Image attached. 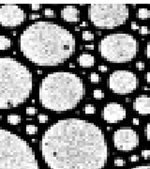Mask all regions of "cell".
I'll list each match as a JSON object with an SVG mask.
<instances>
[{
    "label": "cell",
    "mask_w": 150,
    "mask_h": 169,
    "mask_svg": "<svg viewBox=\"0 0 150 169\" xmlns=\"http://www.w3.org/2000/svg\"><path fill=\"white\" fill-rule=\"evenodd\" d=\"M131 29H133V30H137V29H139L138 24H137L135 22H132V23H131Z\"/></svg>",
    "instance_id": "cell-34"
},
{
    "label": "cell",
    "mask_w": 150,
    "mask_h": 169,
    "mask_svg": "<svg viewBox=\"0 0 150 169\" xmlns=\"http://www.w3.org/2000/svg\"><path fill=\"white\" fill-rule=\"evenodd\" d=\"M142 155H143V157L145 158V159H148L150 157V150H143V152H142Z\"/></svg>",
    "instance_id": "cell-30"
},
{
    "label": "cell",
    "mask_w": 150,
    "mask_h": 169,
    "mask_svg": "<svg viewBox=\"0 0 150 169\" xmlns=\"http://www.w3.org/2000/svg\"><path fill=\"white\" fill-rule=\"evenodd\" d=\"M85 112L86 113V114H88V115L95 114L96 108H95V106L92 105V104H86L85 107Z\"/></svg>",
    "instance_id": "cell-21"
},
{
    "label": "cell",
    "mask_w": 150,
    "mask_h": 169,
    "mask_svg": "<svg viewBox=\"0 0 150 169\" xmlns=\"http://www.w3.org/2000/svg\"><path fill=\"white\" fill-rule=\"evenodd\" d=\"M85 94V84L77 74L57 72L43 78L39 96L44 108L54 112H65L76 107Z\"/></svg>",
    "instance_id": "cell-3"
},
{
    "label": "cell",
    "mask_w": 150,
    "mask_h": 169,
    "mask_svg": "<svg viewBox=\"0 0 150 169\" xmlns=\"http://www.w3.org/2000/svg\"><path fill=\"white\" fill-rule=\"evenodd\" d=\"M24 20V10L17 5H3L0 7V24L3 27H14Z\"/></svg>",
    "instance_id": "cell-10"
},
{
    "label": "cell",
    "mask_w": 150,
    "mask_h": 169,
    "mask_svg": "<svg viewBox=\"0 0 150 169\" xmlns=\"http://www.w3.org/2000/svg\"><path fill=\"white\" fill-rule=\"evenodd\" d=\"M83 40L85 41H93L94 40V34L88 30H85L83 32Z\"/></svg>",
    "instance_id": "cell-18"
},
{
    "label": "cell",
    "mask_w": 150,
    "mask_h": 169,
    "mask_svg": "<svg viewBox=\"0 0 150 169\" xmlns=\"http://www.w3.org/2000/svg\"><path fill=\"white\" fill-rule=\"evenodd\" d=\"M90 81L92 83H99V81H101V77L99 76V74L95 73V72H92L90 74Z\"/></svg>",
    "instance_id": "cell-22"
},
{
    "label": "cell",
    "mask_w": 150,
    "mask_h": 169,
    "mask_svg": "<svg viewBox=\"0 0 150 169\" xmlns=\"http://www.w3.org/2000/svg\"><path fill=\"white\" fill-rule=\"evenodd\" d=\"M139 120H138V118H133V124L134 125H139Z\"/></svg>",
    "instance_id": "cell-40"
},
{
    "label": "cell",
    "mask_w": 150,
    "mask_h": 169,
    "mask_svg": "<svg viewBox=\"0 0 150 169\" xmlns=\"http://www.w3.org/2000/svg\"><path fill=\"white\" fill-rule=\"evenodd\" d=\"M115 166H124L125 165V160L121 158H116L115 160Z\"/></svg>",
    "instance_id": "cell-24"
},
{
    "label": "cell",
    "mask_w": 150,
    "mask_h": 169,
    "mask_svg": "<svg viewBox=\"0 0 150 169\" xmlns=\"http://www.w3.org/2000/svg\"><path fill=\"white\" fill-rule=\"evenodd\" d=\"M137 16H138V18L145 20V19H147L150 17V10L146 8L139 9L138 12H137Z\"/></svg>",
    "instance_id": "cell-16"
},
{
    "label": "cell",
    "mask_w": 150,
    "mask_h": 169,
    "mask_svg": "<svg viewBox=\"0 0 150 169\" xmlns=\"http://www.w3.org/2000/svg\"><path fill=\"white\" fill-rule=\"evenodd\" d=\"M109 89L115 94L126 95L132 93L138 86V78L129 71L119 70L110 74L108 79Z\"/></svg>",
    "instance_id": "cell-8"
},
{
    "label": "cell",
    "mask_w": 150,
    "mask_h": 169,
    "mask_svg": "<svg viewBox=\"0 0 150 169\" xmlns=\"http://www.w3.org/2000/svg\"><path fill=\"white\" fill-rule=\"evenodd\" d=\"M32 73L18 60L0 58V109L17 107L29 98Z\"/></svg>",
    "instance_id": "cell-4"
},
{
    "label": "cell",
    "mask_w": 150,
    "mask_h": 169,
    "mask_svg": "<svg viewBox=\"0 0 150 169\" xmlns=\"http://www.w3.org/2000/svg\"><path fill=\"white\" fill-rule=\"evenodd\" d=\"M79 14L80 12L77 8L74 6H67L61 10V17L66 22L68 23H76L79 21Z\"/></svg>",
    "instance_id": "cell-13"
},
{
    "label": "cell",
    "mask_w": 150,
    "mask_h": 169,
    "mask_svg": "<svg viewBox=\"0 0 150 169\" xmlns=\"http://www.w3.org/2000/svg\"><path fill=\"white\" fill-rule=\"evenodd\" d=\"M99 70L102 72H107V67L106 66H103V65H101L99 67Z\"/></svg>",
    "instance_id": "cell-35"
},
{
    "label": "cell",
    "mask_w": 150,
    "mask_h": 169,
    "mask_svg": "<svg viewBox=\"0 0 150 169\" xmlns=\"http://www.w3.org/2000/svg\"><path fill=\"white\" fill-rule=\"evenodd\" d=\"M85 48L88 49V50H93L94 49V44H87V45H85Z\"/></svg>",
    "instance_id": "cell-38"
},
{
    "label": "cell",
    "mask_w": 150,
    "mask_h": 169,
    "mask_svg": "<svg viewBox=\"0 0 150 169\" xmlns=\"http://www.w3.org/2000/svg\"><path fill=\"white\" fill-rule=\"evenodd\" d=\"M39 17H40V15L38 13H32V14H30V16H29V18L31 19V20H33V19H37Z\"/></svg>",
    "instance_id": "cell-37"
},
{
    "label": "cell",
    "mask_w": 150,
    "mask_h": 169,
    "mask_svg": "<svg viewBox=\"0 0 150 169\" xmlns=\"http://www.w3.org/2000/svg\"><path fill=\"white\" fill-rule=\"evenodd\" d=\"M50 169H102L108 147L102 130L81 118H65L51 125L40 142Z\"/></svg>",
    "instance_id": "cell-1"
},
{
    "label": "cell",
    "mask_w": 150,
    "mask_h": 169,
    "mask_svg": "<svg viewBox=\"0 0 150 169\" xmlns=\"http://www.w3.org/2000/svg\"><path fill=\"white\" fill-rule=\"evenodd\" d=\"M88 17L98 28H115L126 23L129 8L125 4H91Z\"/></svg>",
    "instance_id": "cell-7"
},
{
    "label": "cell",
    "mask_w": 150,
    "mask_h": 169,
    "mask_svg": "<svg viewBox=\"0 0 150 169\" xmlns=\"http://www.w3.org/2000/svg\"><path fill=\"white\" fill-rule=\"evenodd\" d=\"M44 15L48 18H53L54 17V11L51 9H46L44 10Z\"/></svg>",
    "instance_id": "cell-23"
},
{
    "label": "cell",
    "mask_w": 150,
    "mask_h": 169,
    "mask_svg": "<svg viewBox=\"0 0 150 169\" xmlns=\"http://www.w3.org/2000/svg\"><path fill=\"white\" fill-rule=\"evenodd\" d=\"M140 33H141L142 35H147V34L149 33L147 27H142L140 28Z\"/></svg>",
    "instance_id": "cell-29"
},
{
    "label": "cell",
    "mask_w": 150,
    "mask_h": 169,
    "mask_svg": "<svg viewBox=\"0 0 150 169\" xmlns=\"http://www.w3.org/2000/svg\"><path fill=\"white\" fill-rule=\"evenodd\" d=\"M131 169H150V165H140V166H136Z\"/></svg>",
    "instance_id": "cell-32"
},
{
    "label": "cell",
    "mask_w": 150,
    "mask_h": 169,
    "mask_svg": "<svg viewBox=\"0 0 150 169\" xmlns=\"http://www.w3.org/2000/svg\"><path fill=\"white\" fill-rule=\"evenodd\" d=\"M102 117L107 123H117L126 117V109L117 103H110L103 108Z\"/></svg>",
    "instance_id": "cell-11"
},
{
    "label": "cell",
    "mask_w": 150,
    "mask_h": 169,
    "mask_svg": "<svg viewBox=\"0 0 150 169\" xmlns=\"http://www.w3.org/2000/svg\"><path fill=\"white\" fill-rule=\"evenodd\" d=\"M0 169H40L35 153L26 141L0 128Z\"/></svg>",
    "instance_id": "cell-5"
},
{
    "label": "cell",
    "mask_w": 150,
    "mask_h": 169,
    "mask_svg": "<svg viewBox=\"0 0 150 169\" xmlns=\"http://www.w3.org/2000/svg\"><path fill=\"white\" fill-rule=\"evenodd\" d=\"M146 56H147V58L150 60V41L147 42L146 49Z\"/></svg>",
    "instance_id": "cell-31"
},
{
    "label": "cell",
    "mask_w": 150,
    "mask_h": 169,
    "mask_svg": "<svg viewBox=\"0 0 150 169\" xmlns=\"http://www.w3.org/2000/svg\"><path fill=\"white\" fill-rule=\"evenodd\" d=\"M129 160H130V162H137L139 160V158H138V156H137V155H132Z\"/></svg>",
    "instance_id": "cell-36"
},
{
    "label": "cell",
    "mask_w": 150,
    "mask_h": 169,
    "mask_svg": "<svg viewBox=\"0 0 150 169\" xmlns=\"http://www.w3.org/2000/svg\"><path fill=\"white\" fill-rule=\"evenodd\" d=\"M146 82L150 84V72L146 73Z\"/></svg>",
    "instance_id": "cell-39"
},
{
    "label": "cell",
    "mask_w": 150,
    "mask_h": 169,
    "mask_svg": "<svg viewBox=\"0 0 150 169\" xmlns=\"http://www.w3.org/2000/svg\"><path fill=\"white\" fill-rule=\"evenodd\" d=\"M114 145L117 150L123 152H129L138 147L139 136L138 134L131 128H121L115 131Z\"/></svg>",
    "instance_id": "cell-9"
},
{
    "label": "cell",
    "mask_w": 150,
    "mask_h": 169,
    "mask_svg": "<svg viewBox=\"0 0 150 169\" xmlns=\"http://www.w3.org/2000/svg\"><path fill=\"white\" fill-rule=\"evenodd\" d=\"M40 8V4H33V5H31V9L34 10H39Z\"/></svg>",
    "instance_id": "cell-33"
},
{
    "label": "cell",
    "mask_w": 150,
    "mask_h": 169,
    "mask_svg": "<svg viewBox=\"0 0 150 169\" xmlns=\"http://www.w3.org/2000/svg\"><path fill=\"white\" fill-rule=\"evenodd\" d=\"M8 122L12 125H17L21 122V117L18 115H10L8 117Z\"/></svg>",
    "instance_id": "cell-17"
},
{
    "label": "cell",
    "mask_w": 150,
    "mask_h": 169,
    "mask_svg": "<svg viewBox=\"0 0 150 169\" xmlns=\"http://www.w3.org/2000/svg\"><path fill=\"white\" fill-rule=\"evenodd\" d=\"M146 135L147 140L150 142V122L147 123L146 127Z\"/></svg>",
    "instance_id": "cell-27"
},
{
    "label": "cell",
    "mask_w": 150,
    "mask_h": 169,
    "mask_svg": "<svg viewBox=\"0 0 150 169\" xmlns=\"http://www.w3.org/2000/svg\"><path fill=\"white\" fill-rule=\"evenodd\" d=\"M74 36L63 27L51 22H38L24 30L20 49L24 56L38 66L64 63L75 50Z\"/></svg>",
    "instance_id": "cell-2"
},
{
    "label": "cell",
    "mask_w": 150,
    "mask_h": 169,
    "mask_svg": "<svg viewBox=\"0 0 150 169\" xmlns=\"http://www.w3.org/2000/svg\"><path fill=\"white\" fill-rule=\"evenodd\" d=\"M36 112H37V109L34 108V107H27V108H26V114L29 115V116L35 115Z\"/></svg>",
    "instance_id": "cell-25"
},
{
    "label": "cell",
    "mask_w": 150,
    "mask_h": 169,
    "mask_svg": "<svg viewBox=\"0 0 150 169\" xmlns=\"http://www.w3.org/2000/svg\"><path fill=\"white\" fill-rule=\"evenodd\" d=\"M133 109L141 115L150 114V97L147 95L138 96L133 103Z\"/></svg>",
    "instance_id": "cell-12"
},
{
    "label": "cell",
    "mask_w": 150,
    "mask_h": 169,
    "mask_svg": "<svg viewBox=\"0 0 150 169\" xmlns=\"http://www.w3.org/2000/svg\"><path fill=\"white\" fill-rule=\"evenodd\" d=\"M0 120H1V116H0Z\"/></svg>",
    "instance_id": "cell-42"
},
{
    "label": "cell",
    "mask_w": 150,
    "mask_h": 169,
    "mask_svg": "<svg viewBox=\"0 0 150 169\" xmlns=\"http://www.w3.org/2000/svg\"><path fill=\"white\" fill-rule=\"evenodd\" d=\"M26 133L30 135L36 134L38 133V128L35 125H27L26 126Z\"/></svg>",
    "instance_id": "cell-20"
},
{
    "label": "cell",
    "mask_w": 150,
    "mask_h": 169,
    "mask_svg": "<svg viewBox=\"0 0 150 169\" xmlns=\"http://www.w3.org/2000/svg\"><path fill=\"white\" fill-rule=\"evenodd\" d=\"M11 41L8 37L0 36V50H7L10 47Z\"/></svg>",
    "instance_id": "cell-15"
},
{
    "label": "cell",
    "mask_w": 150,
    "mask_h": 169,
    "mask_svg": "<svg viewBox=\"0 0 150 169\" xmlns=\"http://www.w3.org/2000/svg\"><path fill=\"white\" fill-rule=\"evenodd\" d=\"M78 62L81 67H92L95 64V58L92 55L82 54L78 58Z\"/></svg>",
    "instance_id": "cell-14"
},
{
    "label": "cell",
    "mask_w": 150,
    "mask_h": 169,
    "mask_svg": "<svg viewBox=\"0 0 150 169\" xmlns=\"http://www.w3.org/2000/svg\"><path fill=\"white\" fill-rule=\"evenodd\" d=\"M87 26V24L85 22H83L82 24H81V27H86Z\"/></svg>",
    "instance_id": "cell-41"
},
{
    "label": "cell",
    "mask_w": 150,
    "mask_h": 169,
    "mask_svg": "<svg viewBox=\"0 0 150 169\" xmlns=\"http://www.w3.org/2000/svg\"><path fill=\"white\" fill-rule=\"evenodd\" d=\"M39 121L40 123H46L48 121V116H46V115H40L39 116Z\"/></svg>",
    "instance_id": "cell-26"
},
{
    "label": "cell",
    "mask_w": 150,
    "mask_h": 169,
    "mask_svg": "<svg viewBox=\"0 0 150 169\" xmlns=\"http://www.w3.org/2000/svg\"><path fill=\"white\" fill-rule=\"evenodd\" d=\"M136 68L138 69L139 71H143V69H145V63H143V62H141V61L137 62V63H136Z\"/></svg>",
    "instance_id": "cell-28"
},
{
    "label": "cell",
    "mask_w": 150,
    "mask_h": 169,
    "mask_svg": "<svg viewBox=\"0 0 150 169\" xmlns=\"http://www.w3.org/2000/svg\"><path fill=\"white\" fill-rule=\"evenodd\" d=\"M99 50L105 60L112 63H126L136 56L138 41L129 34H109L99 42Z\"/></svg>",
    "instance_id": "cell-6"
},
{
    "label": "cell",
    "mask_w": 150,
    "mask_h": 169,
    "mask_svg": "<svg viewBox=\"0 0 150 169\" xmlns=\"http://www.w3.org/2000/svg\"><path fill=\"white\" fill-rule=\"evenodd\" d=\"M93 96L96 100H101L104 97V94H103V92L101 89H96L93 92Z\"/></svg>",
    "instance_id": "cell-19"
}]
</instances>
